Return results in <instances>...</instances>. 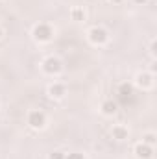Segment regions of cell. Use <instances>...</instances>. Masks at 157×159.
<instances>
[{
  "label": "cell",
  "instance_id": "obj_7",
  "mask_svg": "<svg viewBox=\"0 0 157 159\" xmlns=\"http://www.w3.org/2000/svg\"><path fill=\"white\" fill-rule=\"evenodd\" d=\"M102 111H104L105 115H115V113H117V104H115V102H111V100H107V102H104Z\"/></svg>",
  "mask_w": 157,
  "mask_h": 159
},
{
  "label": "cell",
  "instance_id": "obj_6",
  "mask_svg": "<svg viewBox=\"0 0 157 159\" xmlns=\"http://www.w3.org/2000/svg\"><path fill=\"white\" fill-rule=\"evenodd\" d=\"M48 93H50V96H54V98H61V96L65 94V87L59 85V83H56V85H52V87L48 89Z\"/></svg>",
  "mask_w": 157,
  "mask_h": 159
},
{
  "label": "cell",
  "instance_id": "obj_9",
  "mask_svg": "<svg viewBox=\"0 0 157 159\" xmlns=\"http://www.w3.org/2000/svg\"><path fill=\"white\" fill-rule=\"evenodd\" d=\"M137 81H139L141 87H148V85L152 83V78H150V74H139Z\"/></svg>",
  "mask_w": 157,
  "mask_h": 159
},
{
  "label": "cell",
  "instance_id": "obj_14",
  "mask_svg": "<svg viewBox=\"0 0 157 159\" xmlns=\"http://www.w3.org/2000/svg\"><path fill=\"white\" fill-rule=\"evenodd\" d=\"M65 159H83V156L81 154H69Z\"/></svg>",
  "mask_w": 157,
  "mask_h": 159
},
{
  "label": "cell",
  "instance_id": "obj_17",
  "mask_svg": "<svg viewBox=\"0 0 157 159\" xmlns=\"http://www.w3.org/2000/svg\"><path fill=\"white\" fill-rule=\"evenodd\" d=\"M111 2H122V0H111Z\"/></svg>",
  "mask_w": 157,
  "mask_h": 159
},
{
  "label": "cell",
  "instance_id": "obj_10",
  "mask_svg": "<svg viewBox=\"0 0 157 159\" xmlns=\"http://www.w3.org/2000/svg\"><path fill=\"white\" fill-rule=\"evenodd\" d=\"M120 94H122V98H126V96L133 94V89H131L129 85H122V87H120Z\"/></svg>",
  "mask_w": 157,
  "mask_h": 159
},
{
  "label": "cell",
  "instance_id": "obj_13",
  "mask_svg": "<svg viewBox=\"0 0 157 159\" xmlns=\"http://www.w3.org/2000/svg\"><path fill=\"white\" fill-rule=\"evenodd\" d=\"M50 159H65V156H63L61 152H54V154L50 156Z\"/></svg>",
  "mask_w": 157,
  "mask_h": 159
},
{
  "label": "cell",
  "instance_id": "obj_16",
  "mask_svg": "<svg viewBox=\"0 0 157 159\" xmlns=\"http://www.w3.org/2000/svg\"><path fill=\"white\" fill-rule=\"evenodd\" d=\"M133 2H135V4H144L146 0H133Z\"/></svg>",
  "mask_w": 157,
  "mask_h": 159
},
{
  "label": "cell",
  "instance_id": "obj_18",
  "mask_svg": "<svg viewBox=\"0 0 157 159\" xmlns=\"http://www.w3.org/2000/svg\"><path fill=\"white\" fill-rule=\"evenodd\" d=\"M0 37H2V30H0Z\"/></svg>",
  "mask_w": 157,
  "mask_h": 159
},
{
  "label": "cell",
  "instance_id": "obj_12",
  "mask_svg": "<svg viewBox=\"0 0 157 159\" xmlns=\"http://www.w3.org/2000/svg\"><path fill=\"white\" fill-rule=\"evenodd\" d=\"M144 143H146V144H152V143H155V137H154L152 133H148V135L144 137Z\"/></svg>",
  "mask_w": 157,
  "mask_h": 159
},
{
  "label": "cell",
  "instance_id": "obj_15",
  "mask_svg": "<svg viewBox=\"0 0 157 159\" xmlns=\"http://www.w3.org/2000/svg\"><path fill=\"white\" fill-rule=\"evenodd\" d=\"M155 52H157V43H152V54L155 56Z\"/></svg>",
  "mask_w": 157,
  "mask_h": 159
},
{
  "label": "cell",
  "instance_id": "obj_1",
  "mask_svg": "<svg viewBox=\"0 0 157 159\" xmlns=\"http://www.w3.org/2000/svg\"><path fill=\"white\" fill-rule=\"evenodd\" d=\"M34 37L37 41H48L52 37V28L46 26V24H39L34 28Z\"/></svg>",
  "mask_w": 157,
  "mask_h": 159
},
{
  "label": "cell",
  "instance_id": "obj_2",
  "mask_svg": "<svg viewBox=\"0 0 157 159\" xmlns=\"http://www.w3.org/2000/svg\"><path fill=\"white\" fill-rule=\"evenodd\" d=\"M89 39L92 41L94 44H102V43L107 41V32L104 28H92L89 32Z\"/></svg>",
  "mask_w": 157,
  "mask_h": 159
},
{
  "label": "cell",
  "instance_id": "obj_3",
  "mask_svg": "<svg viewBox=\"0 0 157 159\" xmlns=\"http://www.w3.org/2000/svg\"><path fill=\"white\" fill-rule=\"evenodd\" d=\"M28 124H30L32 128H43V126H44V115H43L41 111H32V113L28 115Z\"/></svg>",
  "mask_w": 157,
  "mask_h": 159
},
{
  "label": "cell",
  "instance_id": "obj_5",
  "mask_svg": "<svg viewBox=\"0 0 157 159\" xmlns=\"http://www.w3.org/2000/svg\"><path fill=\"white\" fill-rule=\"evenodd\" d=\"M135 154H137L141 159H150L152 157V148H150L148 144H137Z\"/></svg>",
  "mask_w": 157,
  "mask_h": 159
},
{
  "label": "cell",
  "instance_id": "obj_4",
  "mask_svg": "<svg viewBox=\"0 0 157 159\" xmlns=\"http://www.w3.org/2000/svg\"><path fill=\"white\" fill-rule=\"evenodd\" d=\"M43 67H44V70H46L48 74H56V72L61 70V63H59V59H56V57H48Z\"/></svg>",
  "mask_w": 157,
  "mask_h": 159
},
{
  "label": "cell",
  "instance_id": "obj_11",
  "mask_svg": "<svg viewBox=\"0 0 157 159\" xmlns=\"http://www.w3.org/2000/svg\"><path fill=\"white\" fill-rule=\"evenodd\" d=\"M72 19L74 20H83V11L81 9H74L72 11Z\"/></svg>",
  "mask_w": 157,
  "mask_h": 159
},
{
  "label": "cell",
  "instance_id": "obj_8",
  "mask_svg": "<svg viewBox=\"0 0 157 159\" xmlns=\"http://www.w3.org/2000/svg\"><path fill=\"white\" fill-rule=\"evenodd\" d=\"M113 137L118 139V141L128 139V129H126V128H122V126H115V128H113Z\"/></svg>",
  "mask_w": 157,
  "mask_h": 159
}]
</instances>
